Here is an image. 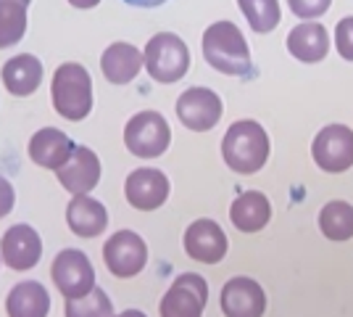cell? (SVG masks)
Masks as SVG:
<instances>
[{"label": "cell", "mask_w": 353, "mask_h": 317, "mask_svg": "<svg viewBox=\"0 0 353 317\" xmlns=\"http://www.w3.org/2000/svg\"><path fill=\"white\" fill-rule=\"evenodd\" d=\"M203 59L208 66L230 77H245L250 72V48L243 32L232 21H214L203 32Z\"/></svg>", "instance_id": "6da1fadb"}, {"label": "cell", "mask_w": 353, "mask_h": 317, "mask_svg": "<svg viewBox=\"0 0 353 317\" xmlns=\"http://www.w3.org/2000/svg\"><path fill=\"white\" fill-rule=\"evenodd\" d=\"M221 156L224 164L237 175H253L266 164L269 159V135L266 130L253 119L235 122L221 140Z\"/></svg>", "instance_id": "7a4b0ae2"}, {"label": "cell", "mask_w": 353, "mask_h": 317, "mask_svg": "<svg viewBox=\"0 0 353 317\" xmlns=\"http://www.w3.org/2000/svg\"><path fill=\"white\" fill-rule=\"evenodd\" d=\"M53 108L63 119L82 122L92 111V79L82 64H61L50 85Z\"/></svg>", "instance_id": "3957f363"}, {"label": "cell", "mask_w": 353, "mask_h": 317, "mask_svg": "<svg viewBox=\"0 0 353 317\" xmlns=\"http://www.w3.org/2000/svg\"><path fill=\"white\" fill-rule=\"evenodd\" d=\"M143 53H145L148 75L161 85L179 82L190 69V50L185 40L172 32H159L156 37H150Z\"/></svg>", "instance_id": "277c9868"}, {"label": "cell", "mask_w": 353, "mask_h": 317, "mask_svg": "<svg viewBox=\"0 0 353 317\" xmlns=\"http://www.w3.org/2000/svg\"><path fill=\"white\" fill-rule=\"evenodd\" d=\"M172 143L169 122L159 111H140L124 127V146L137 159H156Z\"/></svg>", "instance_id": "5b68a950"}, {"label": "cell", "mask_w": 353, "mask_h": 317, "mask_svg": "<svg viewBox=\"0 0 353 317\" xmlns=\"http://www.w3.org/2000/svg\"><path fill=\"white\" fill-rule=\"evenodd\" d=\"M311 156L319 169L330 175H340L353 166V130L345 124H327L322 127L314 143H311Z\"/></svg>", "instance_id": "8992f818"}, {"label": "cell", "mask_w": 353, "mask_h": 317, "mask_svg": "<svg viewBox=\"0 0 353 317\" xmlns=\"http://www.w3.org/2000/svg\"><path fill=\"white\" fill-rule=\"evenodd\" d=\"M53 283L63 294V299H82L95 288V270L90 265L88 254L66 249L53 262Z\"/></svg>", "instance_id": "52a82bcc"}, {"label": "cell", "mask_w": 353, "mask_h": 317, "mask_svg": "<svg viewBox=\"0 0 353 317\" xmlns=\"http://www.w3.org/2000/svg\"><path fill=\"white\" fill-rule=\"evenodd\" d=\"M221 98L208 88H188L176 98V117L192 133H208L221 119Z\"/></svg>", "instance_id": "ba28073f"}, {"label": "cell", "mask_w": 353, "mask_h": 317, "mask_svg": "<svg viewBox=\"0 0 353 317\" xmlns=\"http://www.w3.org/2000/svg\"><path fill=\"white\" fill-rule=\"evenodd\" d=\"M103 262L111 275L117 278H134L145 267L148 246L132 230H119L103 246Z\"/></svg>", "instance_id": "9c48e42d"}, {"label": "cell", "mask_w": 353, "mask_h": 317, "mask_svg": "<svg viewBox=\"0 0 353 317\" xmlns=\"http://www.w3.org/2000/svg\"><path fill=\"white\" fill-rule=\"evenodd\" d=\"M208 302V283L195 275H179L161 299V317H201Z\"/></svg>", "instance_id": "30bf717a"}, {"label": "cell", "mask_w": 353, "mask_h": 317, "mask_svg": "<svg viewBox=\"0 0 353 317\" xmlns=\"http://www.w3.org/2000/svg\"><path fill=\"white\" fill-rule=\"evenodd\" d=\"M56 175H59V182L72 196H88L101 180V162H98L92 148L77 146L72 156L56 169Z\"/></svg>", "instance_id": "8fae6325"}, {"label": "cell", "mask_w": 353, "mask_h": 317, "mask_svg": "<svg viewBox=\"0 0 353 317\" xmlns=\"http://www.w3.org/2000/svg\"><path fill=\"white\" fill-rule=\"evenodd\" d=\"M124 196L134 209L153 211L169 198V180L161 169H153V166L134 169L124 182Z\"/></svg>", "instance_id": "7c38bea8"}, {"label": "cell", "mask_w": 353, "mask_h": 317, "mask_svg": "<svg viewBox=\"0 0 353 317\" xmlns=\"http://www.w3.org/2000/svg\"><path fill=\"white\" fill-rule=\"evenodd\" d=\"M0 257L11 270H32L43 257V241L30 225H14L6 230L0 241Z\"/></svg>", "instance_id": "4fadbf2b"}, {"label": "cell", "mask_w": 353, "mask_h": 317, "mask_svg": "<svg viewBox=\"0 0 353 317\" xmlns=\"http://www.w3.org/2000/svg\"><path fill=\"white\" fill-rule=\"evenodd\" d=\"M221 312L227 317H261L266 312V294L250 278H232L221 288Z\"/></svg>", "instance_id": "5bb4252c"}, {"label": "cell", "mask_w": 353, "mask_h": 317, "mask_svg": "<svg viewBox=\"0 0 353 317\" xmlns=\"http://www.w3.org/2000/svg\"><path fill=\"white\" fill-rule=\"evenodd\" d=\"M188 257L203 265H216L227 254V236L214 220H198L185 230Z\"/></svg>", "instance_id": "9a60e30c"}, {"label": "cell", "mask_w": 353, "mask_h": 317, "mask_svg": "<svg viewBox=\"0 0 353 317\" xmlns=\"http://www.w3.org/2000/svg\"><path fill=\"white\" fill-rule=\"evenodd\" d=\"M77 148L72 143V137L66 135L59 127H43L37 130L30 140V159L37 166H45V169H59L72 151Z\"/></svg>", "instance_id": "2e32d148"}, {"label": "cell", "mask_w": 353, "mask_h": 317, "mask_svg": "<svg viewBox=\"0 0 353 317\" xmlns=\"http://www.w3.org/2000/svg\"><path fill=\"white\" fill-rule=\"evenodd\" d=\"M288 53L303 64H319L330 53V35L319 21H303L288 35Z\"/></svg>", "instance_id": "e0dca14e"}, {"label": "cell", "mask_w": 353, "mask_h": 317, "mask_svg": "<svg viewBox=\"0 0 353 317\" xmlns=\"http://www.w3.org/2000/svg\"><path fill=\"white\" fill-rule=\"evenodd\" d=\"M143 64H145V53L130 43H114L105 48V53L101 56V69L111 85L132 82L134 77L140 75Z\"/></svg>", "instance_id": "ac0fdd59"}, {"label": "cell", "mask_w": 353, "mask_h": 317, "mask_svg": "<svg viewBox=\"0 0 353 317\" xmlns=\"http://www.w3.org/2000/svg\"><path fill=\"white\" fill-rule=\"evenodd\" d=\"M66 225L79 238H95L108 225V211L101 201L90 196H74L66 206Z\"/></svg>", "instance_id": "d6986e66"}, {"label": "cell", "mask_w": 353, "mask_h": 317, "mask_svg": "<svg viewBox=\"0 0 353 317\" xmlns=\"http://www.w3.org/2000/svg\"><path fill=\"white\" fill-rule=\"evenodd\" d=\"M3 85L11 95H32V93L40 88L43 82V64L40 59H34L30 53H21V56H14L3 64Z\"/></svg>", "instance_id": "ffe728a7"}, {"label": "cell", "mask_w": 353, "mask_h": 317, "mask_svg": "<svg viewBox=\"0 0 353 317\" xmlns=\"http://www.w3.org/2000/svg\"><path fill=\"white\" fill-rule=\"evenodd\" d=\"M230 220L240 233H259L272 220V204L259 191H245L230 206Z\"/></svg>", "instance_id": "44dd1931"}, {"label": "cell", "mask_w": 353, "mask_h": 317, "mask_svg": "<svg viewBox=\"0 0 353 317\" xmlns=\"http://www.w3.org/2000/svg\"><path fill=\"white\" fill-rule=\"evenodd\" d=\"M6 312L8 317H48L50 296L43 283H37V280L16 283L6 299Z\"/></svg>", "instance_id": "7402d4cb"}, {"label": "cell", "mask_w": 353, "mask_h": 317, "mask_svg": "<svg viewBox=\"0 0 353 317\" xmlns=\"http://www.w3.org/2000/svg\"><path fill=\"white\" fill-rule=\"evenodd\" d=\"M319 230L330 241H351L353 238V206L345 201H330L319 211Z\"/></svg>", "instance_id": "603a6c76"}, {"label": "cell", "mask_w": 353, "mask_h": 317, "mask_svg": "<svg viewBox=\"0 0 353 317\" xmlns=\"http://www.w3.org/2000/svg\"><path fill=\"white\" fill-rule=\"evenodd\" d=\"M32 0H0V48L16 46L27 32Z\"/></svg>", "instance_id": "cb8c5ba5"}, {"label": "cell", "mask_w": 353, "mask_h": 317, "mask_svg": "<svg viewBox=\"0 0 353 317\" xmlns=\"http://www.w3.org/2000/svg\"><path fill=\"white\" fill-rule=\"evenodd\" d=\"M237 6L250 24V30L259 35H266L280 24V0H237Z\"/></svg>", "instance_id": "d4e9b609"}, {"label": "cell", "mask_w": 353, "mask_h": 317, "mask_svg": "<svg viewBox=\"0 0 353 317\" xmlns=\"http://www.w3.org/2000/svg\"><path fill=\"white\" fill-rule=\"evenodd\" d=\"M66 317H114V304L105 291L92 288L82 299H66Z\"/></svg>", "instance_id": "484cf974"}, {"label": "cell", "mask_w": 353, "mask_h": 317, "mask_svg": "<svg viewBox=\"0 0 353 317\" xmlns=\"http://www.w3.org/2000/svg\"><path fill=\"white\" fill-rule=\"evenodd\" d=\"M332 0H288V8L303 21H314L330 11Z\"/></svg>", "instance_id": "4316f807"}, {"label": "cell", "mask_w": 353, "mask_h": 317, "mask_svg": "<svg viewBox=\"0 0 353 317\" xmlns=\"http://www.w3.org/2000/svg\"><path fill=\"white\" fill-rule=\"evenodd\" d=\"M335 48H338L340 59L353 61V16L340 19L335 27Z\"/></svg>", "instance_id": "83f0119b"}, {"label": "cell", "mask_w": 353, "mask_h": 317, "mask_svg": "<svg viewBox=\"0 0 353 317\" xmlns=\"http://www.w3.org/2000/svg\"><path fill=\"white\" fill-rule=\"evenodd\" d=\"M11 209H14V185L6 177H0V220L8 217Z\"/></svg>", "instance_id": "f1b7e54d"}, {"label": "cell", "mask_w": 353, "mask_h": 317, "mask_svg": "<svg viewBox=\"0 0 353 317\" xmlns=\"http://www.w3.org/2000/svg\"><path fill=\"white\" fill-rule=\"evenodd\" d=\"M124 3L137 6V8H156V6H161V3H166V0H124Z\"/></svg>", "instance_id": "f546056e"}, {"label": "cell", "mask_w": 353, "mask_h": 317, "mask_svg": "<svg viewBox=\"0 0 353 317\" xmlns=\"http://www.w3.org/2000/svg\"><path fill=\"white\" fill-rule=\"evenodd\" d=\"M74 8H82V11H88V8H95L101 0H69Z\"/></svg>", "instance_id": "4dcf8cb0"}]
</instances>
